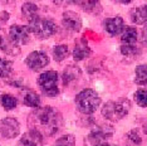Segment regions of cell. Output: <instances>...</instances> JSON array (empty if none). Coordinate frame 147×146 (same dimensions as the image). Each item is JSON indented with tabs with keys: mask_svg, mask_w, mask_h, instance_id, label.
I'll use <instances>...</instances> for the list:
<instances>
[{
	"mask_svg": "<svg viewBox=\"0 0 147 146\" xmlns=\"http://www.w3.org/2000/svg\"><path fill=\"white\" fill-rule=\"evenodd\" d=\"M29 125L32 130L40 132L43 136H53L61 130L63 125L62 114L54 107L44 106L38 107L29 116Z\"/></svg>",
	"mask_w": 147,
	"mask_h": 146,
	"instance_id": "obj_1",
	"label": "cell"
},
{
	"mask_svg": "<svg viewBox=\"0 0 147 146\" xmlns=\"http://www.w3.org/2000/svg\"><path fill=\"white\" fill-rule=\"evenodd\" d=\"M131 110V102L127 98H118L116 101H108L106 102L102 107V115L107 120L116 122L122 120L128 115Z\"/></svg>",
	"mask_w": 147,
	"mask_h": 146,
	"instance_id": "obj_2",
	"label": "cell"
},
{
	"mask_svg": "<svg viewBox=\"0 0 147 146\" xmlns=\"http://www.w3.org/2000/svg\"><path fill=\"white\" fill-rule=\"evenodd\" d=\"M101 105V98L94 89H83L76 96V106L84 115H92Z\"/></svg>",
	"mask_w": 147,
	"mask_h": 146,
	"instance_id": "obj_3",
	"label": "cell"
},
{
	"mask_svg": "<svg viewBox=\"0 0 147 146\" xmlns=\"http://www.w3.org/2000/svg\"><path fill=\"white\" fill-rule=\"evenodd\" d=\"M29 32L34 33L38 38L47 39L54 35L57 32V25L52 19L48 18H36L35 20L29 23Z\"/></svg>",
	"mask_w": 147,
	"mask_h": 146,
	"instance_id": "obj_4",
	"label": "cell"
},
{
	"mask_svg": "<svg viewBox=\"0 0 147 146\" xmlns=\"http://www.w3.org/2000/svg\"><path fill=\"white\" fill-rule=\"evenodd\" d=\"M38 86L40 91L48 97H55L59 93L58 73L55 71H47L38 77Z\"/></svg>",
	"mask_w": 147,
	"mask_h": 146,
	"instance_id": "obj_5",
	"label": "cell"
},
{
	"mask_svg": "<svg viewBox=\"0 0 147 146\" xmlns=\"http://www.w3.org/2000/svg\"><path fill=\"white\" fill-rule=\"evenodd\" d=\"M113 130L112 126L109 125H99V126H96L93 130L89 132L88 136L86 139V145L87 146H98L106 142L108 139L112 137Z\"/></svg>",
	"mask_w": 147,
	"mask_h": 146,
	"instance_id": "obj_6",
	"label": "cell"
},
{
	"mask_svg": "<svg viewBox=\"0 0 147 146\" xmlns=\"http://www.w3.org/2000/svg\"><path fill=\"white\" fill-rule=\"evenodd\" d=\"M49 63V58L48 55L45 54L44 52H40V51H35V52H32L28 57L25 58V64L28 66L29 69L34 72H38V71H42L43 68H45Z\"/></svg>",
	"mask_w": 147,
	"mask_h": 146,
	"instance_id": "obj_7",
	"label": "cell"
},
{
	"mask_svg": "<svg viewBox=\"0 0 147 146\" xmlns=\"http://www.w3.org/2000/svg\"><path fill=\"white\" fill-rule=\"evenodd\" d=\"M20 132V125L16 118L5 117L0 120V135L5 139H14Z\"/></svg>",
	"mask_w": 147,
	"mask_h": 146,
	"instance_id": "obj_8",
	"label": "cell"
},
{
	"mask_svg": "<svg viewBox=\"0 0 147 146\" xmlns=\"http://www.w3.org/2000/svg\"><path fill=\"white\" fill-rule=\"evenodd\" d=\"M9 38L14 47H19L29 41V28L24 25H11L9 29Z\"/></svg>",
	"mask_w": 147,
	"mask_h": 146,
	"instance_id": "obj_9",
	"label": "cell"
},
{
	"mask_svg": "<svg viewBox=\"0 0 147 146\" xmlns=\"http://www.w3.org/2000/svg\"><path fill=\"white\" fill-rule=\"evenodd\" d=\"M62 25L71 32H79L82 28V19L74 11H65L62 18Z\"/></svg>",
	"mask_w": 147,
	"mask_h": 146,
	"instance_id": "obj_10",
	"label": "cell"
},
{
	"mask_svg": "<svg viewBox=\"0 0 147 146\" xmlns=\"http://www.w3.org/2000/svg\"><path fill=\"white\" fill-rule=\"evenodd\" d=\"M103 28L105 30L111 35L121 34L125 29V20L121 16H115V18H107L103 20Z\"/></svg>",
	"mask_w": 147,
	"mask_h": 146,
	"instance_id": "obj_11",
	"label": "cell"
},
{
	"mask_svg": "<svg viewBox=\"0 0 147 146\" xmlns=\"http://www.w3.org/2000/svg\"><path fill=\"white\" fill-rule=\"evenodd\" d=\"M43 141H44V136L40 132L30 130L20 137L18 146H42Z\"/></svg>",
	"mask_w": 147,
	"mask_h": 146,
	"instance_id": "obj_12",
	"label": "cell"
},
{
	"mask_svg": "<svg viewBox=\"0 0 147 146\" xmlns=\"http://www.w3.org/2000/svg\"><path fill=\"white\" fill-rule=\"evenodd\" d=\"M91 48L88 47V44H87V42L84 39H81V41L77 42L74 49H73V58H74V61H83V59H86L87 57H89L91 55Z\"/></svg>",
	"mask_w": 147,
	"mask_h": 146,
	"instance_id": "obj_13",
	"label": "cell"
},
{
	"mask_svg": "<svg viewBox=\"0 0 147 146\" xmlns=\"http://www.w3.org/2000/svg\"><path fill=\"white\" fill-rule=\"evenodd\" d=\"M129 18H131V22L135 23V24H145L147 22V4L140 6V8L132 9L131 13H129Z\"/></svg>",
	"mask_w": 147,
	"mask_h": 146,
	"instance_id": "obj_14",
	"label": "cell"
},
{
	"mask_svg": "<svg viewBox=\"0 0 147 146\" xmlns=\"http://www.w3.org/2000/svg\"><path fill=\"white\" fill-rule=\"evenodd\" d=\"M79 76H81V69L77 67V66L69 64L68 67L63 71V84L69 86L72 82H74L76 79H78Z\"/></svg>",
	"mask_w": 147,
	"mask_h": 146,
	"instance_id": "obj_15",
	"label": "cell"
},
{
	"mask_svg": "<svg viewBox=\"0 0 147 146\" xmlns=\"http://www.w3.org/2000/svg\"><path fill=\"white\" fill-rule=\"evenodd\" d=\"M143 132L141 128H133L127 134L126 144L127 146H142L143 145Z\"/></svg>",
	"mask_w": 147,
	"mask_h": 146,
	"instance_id": "obj_16",
	"label": "cell"
},
{
	"mask_svg": "<svg viewBox=\"0 0 147 146\" xmlns=\"http://www.w3.org/2000/svg\"><path fill=\"white\" fill-rule=\"evenodd\" d=\"M38 11H39L38 5L34 4V3L28 1V3H24V4H23V6H22V13H23V15H24L25 18L28 19L29 23L33 22V20H35L36 18H39Z\"/></svg>",
	"mask_w": 147,
	"mask_h": 146,
	"instance_id": "obj_17",
	"label": "cell"
},
{
	"mask_svg": "<svg viewBox=\"0 0 147 146\" xmlns=\"http://www.w3.org/2000/svg\"><path fill=\"white\" fill-rule=\"evenodd\" d=\"M121 42L123 45H136L137 42V30L133 26H127L123 29Z\"/></svg>",
	"mask_w": 147,
	"mask_h": 146,
	"instance_id": "obj_18",
	"label": "cell"
},
{
	"mask_svg": "<svg viewBox=\"0 0 147 146\" xmlns=\"http://www.w3.org/2000/svg\"><path fill=\"white\" fill-rule=\"evenodd\" d=\"M40 97L33 91H28L23 96V103L28 107H34V108H38L40 106Z\"/></svg>",
	"mask_w": 147,
	"mask_h": 146,
	"instance_id": "obj_19",
	"label": "cell"
},
{
	"mask_svg": "<svg viewBox=\"0 0 147 146\" xmlns=\"http://www.w3.org/2000/svg\"><path fill=\"white\" fill-rule=\"evenodd\" d=\"M135 83L147 86V64H140L135 71Z\"/></svg>",
	"mask_w": 147,
	"mask_h": 146,
	"instance_id": "obj_20",
	"label": "cell"
},
{
	"mask_svg": "<svg viewBox=\"0 0 147 146\" xmlns=\"http://www.w3.org/2000/svg\"><path fill=\"white\" fill-rule=\"evenodd\" d=\"M69 53V49H68V45L67 44H58L55 45L54 49H53V57L57 62H62L63 59L67 58Z\"/></svg>",
	"mask_w": 147,
	"mask_h": 146,
	"instance_id": "obj_21",
	"label": "cell"
},
{
	"mask_svg": "<svg viewBox=\"0 0 147 146\" xmlns=\"http://www.w3.org/2000/svg\"><path fill=\"white\" fill-rule=\"evenodd\" d=\"M13 72V63L8 59L0 58V77L6 78L11 74Z\"/></svg>",
	"mask_w": 147,
	"mask_h": 146,
	"instance_id": "obj_22",
	"label": "cell"
},
{
	"mask_svg": "<svg viewBox=\"0 0 147 146\" xmlns=\"http://www.w3.org/2000/svg\"><path fill=\"white\" fill-rule=\"evenodd\" d=\"M1 105L5 110H14L18 105V101L11 95H3L1 96Z\"/></svg>",
	"mask_w": 147,
	"mask_h": 146,
	"instance_id": "obj_23",
	"label": "cell"
},
{
	"mask_svg": "<svg viewBox=\"0 0 147 146\" xmlns=\"http://www.w3.org/2000/svg\"><path fill=\"white\" fill-rule=\"evenodd\" d=\"M135 101L140 107H147V91L140 88L135 92Z\"/></svg>",
	"mask_w": 147,
	"mask_h": 146,
	"instance_id": "obj_24",
	"label": "cell"
},
{
	"mask_svg": "<svg viewBox=\"0 0 147 146\" xmlns=\"http://www.w3.org/2000/svg\"><path fill=\"white\" fill-rule=\"evenodd\" d=\"M53 146H76V137L73 135H64L59 137Z\"/></svg>",
	"mask_w": 147,
	"mask_h": 146,
	"instance_id": "obj_25",
	"label": "cell"
},
{
	"mask_svg": "<svg viewBox=\"0 0 147 146\" xmlns=\"http://www.w3.org/2000/svg\"><path fill=\"white\" fill-rule=\"evenodd\" d=\"M121 53L127 57H133L138 53V48L137 45H121Z\"/></svg>",
	"mask_w": 147,
	"mask_h": 146,
	"instance_id": "obj_26",
	"label": "cell"
},
{
	"mask_svg": "<svg viewBox=\"0 0 147 146\" xmlns=\"http://www.w3.org/2000/svg\"><path fill=\"white\" fill-rule=\"evenodd\" d=\"M78 4H81L82 9L86 11H94L96 8H99L98 1H78Z\"/></svg>",
	"mask_w": 147,
	"mask_h": 146,
	"instance_id": "obj_27",
	"label": "cell"
},
{
	"mask_svg": "<svg viewBox=\"0 0 147 146\" xmlns=\"http://www.w3.org/2000/svg\"><path fill=\"white\" fill-rule=\"evenodd\" d=\"M11 47H14V45H9L8 41H6L1 34H0V51L5 52V53H10V48Z\"/></svg>",
	"mask_w": 147,
	"mask_h": 146,
	"instance_id": "obj_28",
	"label": "cell"
},
{
	"mask_svg": "<svg viewBox=\"0 0 147 146\" xmlns=\"http://www.w3.org/2000/svg\"><path fill=\"white\" fill-rule=\"evenodd\" d=\"M142 41L147 44V25H145V28L142 29Z\"/></svg>",
	"mask_w": 147,
	"mask_h": 146,
	"instance_id": "obj_29",
	"label": "cell"
},
{
	"mask_svg": "<svg viewBox=\"0 0 147 146\" xmlns=\"http://www.w3.org/2000/svg\"><path fill=\"white\" fill-rule=\"evenodd\" d=\"M98 146H117V145H112V144H107V142H103V144L98 145Z\"/></svg>",
	"mask_w": 147,
	"mask_h": 146,
	"instance_id": "obj_30",
	"label": "cell"
}]
</instances>
